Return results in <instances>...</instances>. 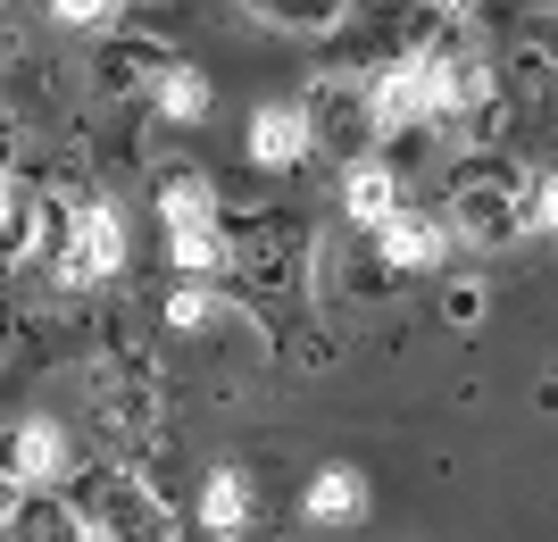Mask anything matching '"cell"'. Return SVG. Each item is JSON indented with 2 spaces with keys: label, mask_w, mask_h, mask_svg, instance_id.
I'll list each match as a JSON object with an SVG mask.
<instances>
[{
  "label": "cell",
  "mask_w": 558,
  "mask_h": 542,
  "mask_svg": "<svg viewBox=\"0 0 558 542\" xmlns=\"http://www.w3.org/2000/svg\"><path fill=\"white\" fill-rule=\"evenodd\" d=\"M308 150H317V134H308V109H301V100H258V109H251V159L267 167V176L308 167Z\"/></svg>",
  "instance_id": "obj_10"
},
{
  "label": "cell",
  "mask_w": 558,
  "mask_h": 542,
  "mask_svg": "<svg viewBox=\"0 0 558 542\" xmlns=\"http://www.w3.org/2000/svg\"><path fill=\"white\" fill-rule=\"evenodd\" d=\"M308 134H317V150H342L350 167L375 159V109H367V68H333L308 84Z\"/></svg>",
  "instance_id": "obj_7"
},
{
  "label": "cell",
  "mask_w": 558,
  "mask_h": 542,
  "mask_svg": "<svg viewBox=\"0 0 558 542\" xmlns=\"http://www.w3.org/2000/svg\"><path fill=\"white\" fill-rule=\"evenodd\" d=\"M167 68H175V50H167V43H150V34H134V25L100 43V93H117V100H134V93L150 100Z\"/></svg>",
  "instance_id": "obj_11"
},
{
  "label": "cell",
  "mask_w": 558,
  "mask_h": 542,
  "mask_svg": "<svg viewBox=\"0 0 558 542\" xmlns=\"http://www.w3.org/2000/svg\"><path fill=\"white\" fill-rule=\"evenodd\" d=\"M17 159H25V125L0 118V167H17Z\"/></svg>",
  "instance_id": "obj_24"
},
{
  "label": "cell",
  "mask_w": 558,
  "mask_h": 542,
  "mask_svg": "<svg viewBox=\"0 0 558 542\" xmlns=\"http://www.w3.org/2000/svg\"><path fill=\"white\" fill-rule=\"evenodd\" d=\"M534 192H542L534 159H517V150H466V159L450 167V184H442V217H450L459 242L500 251V242H517L534 226Z\"/></svg>",
  "instance_id": "obj_2"
},
{
  "label": "cell",
  "mask_w": 558,
  "mask_h": 542,
  "mask_svg": "<svg viewBox=\"0 0 558 542\" xmlns=\"http://www.w3.org/2000/svg\"><path fill=\"white\" fill-rule=\"evenodd\" d=\"M367 509H375V484L350 468V459H326V468L301 484V518L308 526H359Z\"/></svg>",
  "instance_id": "obj_12"
},
{
  "label": "cell",
  "mask_w": 558,
  "mask_h": 542,
  "mask_svg": "<svg viewBox=\"0 0 558 542\" xmlns=\"http://www.w3.org/2000/svg\"><path fill=\"white\" fill-rule=\"evenodd\" d=\"M375 242H384V260H392L400 276H425V267L450 260V242H459V234H450L442 209H409V201H400V217H384Z\"/></svg>",
  "instance_id": "obj_9"
},
{
  "label": "cell",
  "mask_w": 558,
  "mask_h": 542,
  "mask_svg": "<svg viewBox=\"0 0 558 542\" xmlns=\"http://www.w3.org/2000/svg\"><path fill=\"white\" fill-rule=\"evenodd\" d=\"M317 234L301 209H251L226 226V301L251 317L283 359L326 368V334L308 317V276H317Z\"/></svg>",
  "instance_id": "obj_1"
},
{
  "label": "cell",
  "mask_w": 558,
  "mask_h": 542,
  "mask_svg": "<svg viewBox=\"0 0 558 542\" xmlns=\"http://www.w3.org/2000/svg\"><path fill=\"white\" fill-rule=\"evenodd\" d=\"M0 351H9V334H0Z\"/></svg>",
  "instance_id": "obj_26"
},
{
  "label": "cell",
  "mask_w": 558,
  "mask_h": 542,
  "mask_svg": "<svg viewBox=\"0 0 558 542\" xmlns=\"http://www.w3.org/2000/svg\"><path fill=\"white\" fill-rule=\"evenodd\" d=\"M209 75H201V68H192V59H175V68H167L159 75V93H150V109H159V118L167 125H201V118H209Z\"/></svg>",
  "instance_id": "obj_18"
},
{
  "label": "cell",
  "mask_w": 558,
  "mask_h": 542,
  "mask_svg": "<svg viewBox=\"0 0 558 542\" xmlns=\"http://www.w3.org/2000/svg\"><path fill=\"white\" fill-rule=\"evenodd\" d=\"M17 542H84V518L68 509V493H25L17 526H9Z\"/></svg>",
  "instance_id": "obj_19"
},
{
  "label": "cell",
  "mask_w": 558,
  "mask_h": 542,
  "mask_svg": "<svg viewBox=\"0 0 558 542\" xmlns=\"http://www.w3.org/2000/svg\"><path fill=\"white\" fill-rule=\"evenodd\" d=\"M0 468L17 475L25 493H68L75 468H84V450H75V434L59 418H17L0 434Z\"/></svg>",
  "instance_id": "obj_8"
},
{
  "label": "cell",
  "mask_w": 558,
  "mask_h": 542,
  "mask_svg": "<svg viewBox=\"0 0 558 542\" xmlns=\"http://www.w3.org/2000/svg\"><path fill=\"white\" fill-rule=\"evenodd\" d=\"M68 509L84 518V542H184L175 509H167L134 468H117V459H84V468H75Z\"/></svg>",
  "instance_id": "obj_5"
},
{
  "label": "cell",
  "mask_w": 558,
  "mask_h": 542,
  "mask_svg": "<svg viewBox=\"0 0 558 542\" xmlns=\"http://www.w3.org/2000/svg\"><path fill=\"white\" fill-rule=\"evenodd\" d=\"M43 251V184L25 167H0V267Z\"/></svg>",
  "instance_id": "obj_13"
},
{
  "label": "cell",
  "mask_w": 558,
  "mask_h": 542,
  "mask_svg": "<svg viewBox=\"0 0 558 542\" xmlns=\"http://www.w3.org/2000/svg\"><path fill=\"white\" fill-rule=\"evenodd\" d=\"M43 260H50V284L68 292H100V284L125 267V217L100 201V192H43Z\"/></svg>",
  "instance_id": "obj_3"
},
{
  "label": "cell",
  "mask_w": 558,
  "mask_h": 542,
  "mask_svg": "<svg viewBox=\"0 0 558 542\" xmlns=\"http://www.w3.org/2000/svg\"><path fill=\"white\" fill-rule=\"evenodd\" d=\"M159 226H167V260L184 284H226V201L201 167H167L159 176Z\"/></svg>",
  "instance_id": "obj_6"
},
{
  "label": "cell",
  "mask_w": 558,
  "mask_h": 542,
  "mask_svg": "<svg viewBox=\"0 0 558 542\" xmlns=\"http://www.w3.org/2000/svg\"><path fill=\"white\" fill-rule=\"evenodd\" d=\"M17 509H25V484L9 468H0V534H9V526H17Z\"/></svg>",
  "instance_id": "obj_23"
},
{
  "label": "cell",
  "mask_w": 558,
  "mask_h": 542,
  "mask_svg": "<svg viewBox=\"0 0 558 542\" xmlns=\"http://www.w3.org/2000/svg\"><path fill=\"white\" fill-rule=\"evenodd\" d=\"M226 284H175L167 292V326L175 334H209V326H226Z\"/></svg>",
  "instance_id": "obj_20"
},
{
  "label": "cell",
  "mask_w": 558,
  "mask_h": 542,
  "mask_svg": "<svg viewBox=\"0 0 558 542\" xmlns=\"http://www.w3.org/2000/svg\"><path fill=\"white\" fill-rule=\"evenodd\" d=\"M159 418H167L159 368H150L134 342H117V351L93 368V425H100V443H109L117 468L142 475V459H150V450H159V434H167Z\"/></svg>",
  "instance_id": "obj_4"
},
{
  "label": "cell",
  "mask_w": 558,
  "mask_h": 542,
  "mask_svg": "<svg viewBox=\"0 0 558 542\" xmlns=\"http://www.w3.org/2000/svg\"><path fill=\"white\" fill-rule=\"evenodd\" d=\"M534 226H542V234H558V176H542V192H534Z\"/></svg>",
  "instance_id": "obj_22"
},
{
  "label": "cell",
  "mask_w": 558,
  "mask_h": 542,
  "mask_svg": "<svg viewBox=\"0 0 558 542\" xmlns=\"http://www.w3.org/2000/svg\"><path fill=\"white\" fill-rule=\"evenodd\" d=\"M201 526H209L217 542L251 534L258 526V475L251 468H209V484H201Z\"/></svg>",
  "instance_id": "obj_14"
},
{
  "label": "cell",
  "mask_w": 558,
  "mask_h": 542,
  "mask_svg": "<svg viewBox=\"0 0 558 542\" xmlns=\"http://www.w3.org/2000/svg\"><path fill=\"white\" fill-rule=\"evenodd\" d=\"M326 267H333V284H342L350 301H392L400 284H409V276H400L392 260H384V242H375V234H350V242L333 251Z\"/></svg>",
  "instance_id": "obj_15"
},
{
  "label": "cell",
  "mask_w": 558,
  "mask_h": 542,
  "mask_svg": "<svg viewBox=\"0 0 558 542\" xmlns=\"http://www.w3.org/2000/svg\"><path fill=\"white\" fill-rule=\"evenodd\" d=\"M342 209H350V226H359V234H375L384 217H400V176H392L384 159L342 167Z\"/></svg>",
  "instance_id": "obj_16"
},
{
  "label": "cell",
  "mask_w": 558,
  "mask_h": 542,
  "mask_svg": "<svg viewBox=\"0 0 558 542\" xmlns=\"http://www.w3.org/2000/svg\"><path fill=\"white\" fill-rule=\"evenodd\" d=\"M542 59H550V68H558V9H550V17H542Z\"/></svg>",
  "instance_id": "obj_25"
},
{
  "label": "cell",
  "mask_w": 558,
  "mask_h": 542,
  "mask_svg": "<svg viewBox=\"0 0 558 542\" xmlns=\"http://www.w3.org/2000/svg\"><path fill=\"white\" fill-rule=\"evenodd\" d=\"M442 309H450V326H484V284L459 276V284L442 292Z\"/></svg>",
  "instance_id": "obj_21"
},
{
  "label": "cell",
  "mask_w": 558,
  "mask_h": 542,
  "mask_svg": "<svg viewBox=\"0 0 558 542\" xmlns=\"http://www.w3.org/2000/svg\"><path fill=\"white\" fill-rule=\"evenodd\" d=\"M242 17L276 25V34H301V43H326V34H342L359 9H350V0H251Z\"/></svg>",
  "instance_id": "obj_17"
}]
</instances>
